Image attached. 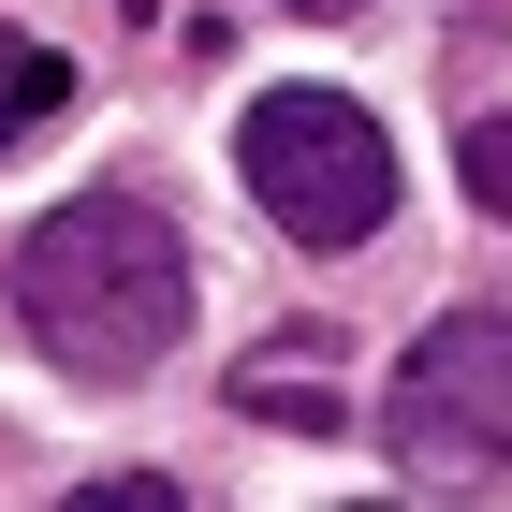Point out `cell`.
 <instances>
[{
  "mask_svg": "<svg viewBox=\"0 0 512 512\" xmlns=\"http://www.w3.org/2000/svg\"><path fill=\"white\" fill-rule=\"evenodd\" d=\"M15 322L44 366L74 381H147L191 337V235L147 191H74L59 220H30L15 249Z\"/></svg>",
  "mask_w": 512,
  "mask_h": 512,
  "instance_id": "obj_1",
  "label": "cell"
},
{
  "mask_svg": "<svg viewBox=\"0 0 512 512\" xmlns=\"http://www.w3.org/2000/svg\"><path fill=\"white\" fill-rule=\"evenodd\" d=\"M235 176L293 249H366L395 220V132L352 88H264L235 118Z\"/></svg>",
  "mask_w": 512,
  "mask_h": 512,
  "instance_id": "obj_2",
  "label": "cell"
},
{
  "mask_svg": "<svg viewBox=\"0 0 512 512\" xmlns=\"http://www.w3.org/2000/svg\"><path fill=\"white\" fill-rule=\"evenodd\" d=\"M381 454L425 498L512 483V308H439L381 381Z\"/></svg>",
  "mask_w": 512,
  "mask_h": 512,
  "instance_id": "obj_3",
  "label": "cell"
},
{
  "mask_svg": "<svg viewBox=\"0 0 512 512\" xmlns=\"http://www.w3.org/2000/svg\"><path fill=\"white\" fill-rule=\"evenodd\" d=\"M337 366H352V337H337V322H278L264 352H235V410H249V425H278V439H352Z\"/></svg>",
  "mask_w": 512,
  "mask_h": 512,
  "instance_id": "obj_4",
  "label": "cell"
},
{
  "mask_svg": "<svg viewBox=\"0 0 512 512\" xmlns=\"http://www.w3.org/2000/svg\"><path fill=\"white\" fill-rule=\"evenodd\" d=\"M74 118V59L44 30H0V147H30V132H59Z\"/></svg>",
  "mask_w": 512,
  "mask_h": 512,
  "instance_id": "obj_5",
  "label": "cell"
},
{
  "mask_svg": "<svg viewBox=\"0 0 512 512\" xmlns=\"http://www.w3.org/2000/svg\"><path fill=\"white\" fill-rule=\"evenodd\" d=\"M454 176H469L483 220H512V118H469V132H454Z\"/></svg>",
  "mask_w": 512,
  "mask_h": 512,
  "instance_id": "obj_6",
  "label": "cell"
},
{
  "mask_svg": "<svg viewBox=\"0 0 512 512\" xmlns=\"http://www.w3.org/2000/svg\"><path fill=\"white\" fill-rule=\"evenodd\" d=\"M88 512H176V483H161V469H103V483H88Z\"/></svg>",
  "mask_w": 512,
  "mask_h": 512,
  "instance_id": "obj_7",
  "label": "cell"
},
{
  "mask_svg": "<svg viewBox=\"0 0 512 512\" xmlns=\"http://www.w3.org/2000/svg\"><path fill=\"white\" fill-rule=\"evenodd\" d=\"M293 15H352V0H293Z\"/></svg>",
  "mask_w": 512,
  "mask_h": 512,
  "instance_id": "obj_8",
  "label": "cell"
}]
</instances>
